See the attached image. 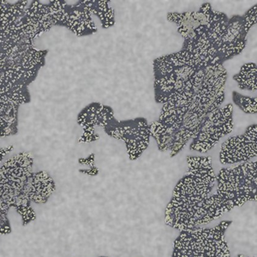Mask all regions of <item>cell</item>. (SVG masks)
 Masks as SVG:
<instances>
[{
	"instance_id": "obj_1",
	"label": "cell",
	"mask_w": 257,
	"mask_h": 257,
	"mask_svg": "<svg viewBox=\"0 0 257 257\" xmlns=\"http://www.w3.org/2000/svg\"><path fill=\"white\" fill-rule=\"evenodd\" d=\"M227 70L224 65L208 68L201 84L162 105L158 121L174 135L171 157L192 140L209 114L225 101Z\"/></svg>"
},
{
	"instance_id": "obj_2",
	"label": "cell",
	"mask_w": 257,
	"mask_h": 257,
	"mask_svg": "<svg viewBox=\"0 0 257 257\" xmlns=\"http://www.w3.org/2000/svg\"><path fill=\"white\" fill-rule=\"evenodd\" d=\"M188 170L178 180L165 211V223L178 230L202 225L208 200L216 184L209 156H187Z\"/></svg>"
},
{
	"instance_id": "obj_3",
	"label": "cell",
	"mask_w": 257,
	"mask_h": 257,
	"mask_svg": "<svg viewBox=\"0 0 257 257\" xmlns=\"http://www.w3.org/2000/svg\"><path fill=\"white\" fill-rule=\"evenodd\" d=\"M209 67L184 49L155 59L153 63L155 101L163 105L201 84Z\"/></svg>"
},
{
	"instance_id": "obj_4",
	"label": "cell",
	"mask_w": 257,
	"mask_h": 257,
	"mask_svg": "<svg viewBox=\"0 0 257 257\" xmlns=\"http://www.w3.org/2000/svg\"><path fill=\"white\" fill-rule=\"evenodd\" d=\"M256 161H250L219 171L216 191L208 198L202 225L219 219L246 202H256Z\"/></svg>"
},
{
	"instance_id": "obj_5",
	"label": "cell",
	"mask_w": 257,
	"mask_h": 257,
	"mask_svg": "<svg viewBox=\"0 0 257 257\" xmlns=\"http://www.w3.org/2000/svg\"><path fill=\"white\" fill-rule=\"evenodd\" d=\"M34 158L29 152L19 153L0 165V235L12 233L10 209L18 215L33 209L32 203L24 195L27 179L34 173Z\"/></svg>"
},
{
	"instance_id": "obj_6",
	"label": "cell",
	"mask_w": 257,
	"mask_h": 257,
	"mask_svg": "<svg viewBox=\"0 0 257 257\" xmlns=\"http://www.w3.org/2000/svg\"><path fill=\"white\" fill-rule=\"evenodd\" d=\"M47 50L28 39L15 47H0V95L30 89L46 64Z\"/></svg>"
},
{
	"instance_id": "obj_7",
	"label": "cell",
	"mask_w": 257,
	"mask_h": 257,
	"mask_svg": "<svg viewBox=\"0 0 257 257\" xmlns=\"http://www.w3.org/2000/svg\"><path fill=\"white\" fill-rule=\"evenodd\" d=\"M228 21L229 18L224 12L213 10L208 24L198 28L190 38L184 41L182 49L208 66L224 65L219 59V51Z\"/></svg>"
},
{
	"instance_id": "obj_8",
	"label": "cell",
	"mask_w": 257,
	"mask_h": 257,
	"mask_svg": "<svg viewBox=\"0 0 257 257\" xmlns=\"http://www.w3.org/2000/svg\"><path fill=\"white\" fill-rule=\"evenodd\" d=\"M234 128L233 105L231 103L209 114L196 136L190 141V149L206 154Z\"/></svg>"
},
{
	"instance_id": "obj_9",
	"label": "cell",
	"mask_w": 257,
	"mask_h": 257,
	"mask_svg": "<svg viewBox=\"0 0 257 257\" xmlns=\"http://www.w3.org/2000/svg\"><path fill=\"white\" fill-rule=\"evenodd\" d=\"M104 132L116 140L123 141L132 161L140 158L149 148L151 139L149 122L144 117L127 120H117L115 117Z\"/></svg>"
},
{
	"instance_id": "obj_10",
	"label": "cell",
	"mask_w": 257,
	"mask_h": 257,
	"mask_svg": "<svg viewBox=\"0 0 257 257\" xmlns=\"http://www.w3.org/2000/svg\"><path fill=\"white\" fill-rule=\"evenodd\" d=\"M53 16L56 26L66 28L77 37L94 35L98 31L87 0L70 5L67 1H53Z\"/></svg>"
},
{
	"instance_id": "obj_11",
	"label": "cell",
	"mask_w": 257,
	"mask_h": 257,
	"mask_svg": "<svg viewBox=\"0 0 257 257\" xmlns=\"http://www.w3.org/2000/svg\"><path fill=\"white\" fill-rule=\"evenodd\" d=\"M257 125L253 123L244 133L225 141L220 148L219 161L223 165L242 164L256 157Z\"/></svg>"
},
{
	"instance_id": "obj_12",
	"label": "cell",
	"mask_w": 257,
	"mask_h": 257,
	"mask_svg": "<svg viewBox=\"0 0 257 257\" xmlns=\"http://www.w3.org/2000/svg\"><path fill=\"white\" fill-rule=\"evenodd\" d=\"M114 118L113 110L109 105L93 102L85 106L76 119L82 128V137L78 142L80 144H89L99 140V136L95 132V128L100 127L105 130Z\"/></svg>"
},
{
	"instance_id": "obj_13",
	"label": "cell",
	"mask_w": 257,
	"mask_h": 257,
	"mask_svg": "<svg viewBox=\"0 0 257 257\" xmlns=\"http://www.w3.org/2000/svg\"><path fill=\"white\" fill-rule=\"evenodd\" d=\"M231 223V220H225L212 228L193 229L205 257H231L225 235Z\"/></svg>"
},
{
	"instance_id": "obj_14",
	"label": "cell",
	"mask_w": 257,
	"mask_h": 257,
	"mask_svg": "<svg viewBox=\"0 0 257 257\" xmlns=\"http://www.w3.org/2000/svg\"><path fill=\"white\" fill-rule=\"evenodd\" d=\"M247 35L243 28L242 16L235 15L229 18L227 26L219 47V59L223 64L242 53L247 46Z\"/></svg>"
},
{
	"instance_id": "obj_15",
	"label": "cell",
	"mask_w": 257,
	"mask_h": 257,
	"mask_svg": "<svg viewBox=\"0 0 257 257\" xmlns=\"http://www.w3.org/2000/svg\"><path fill=\"white\" fill-rule=\"evenodd\" d=\"M24 18L30 30V37L35 41V39L56 26L53 17V1H50L48 4L42 3L37 0L31 1L27 6Z\"/></svg>"
},
{
	"instance_id": "obj_16",
	"label": "cell",
	"mask_w": 257,
	"mask_h": 257,
	"mask_svg": "<svg viewBox=\"0 0 257 257\" xmlns=\"http://www.w3.org/2000/svg\"><path fill=\"white\" fill-rule=\"evenodd\" d=\"M213 12L210 3H203L196 12H169L167 18L177 25L178 34L185 41L198 28L208 24Z\"/></svg>"
},
{
	"instance_id": "obj_17",
	"label": "cell",
	"mask_w": 257,
	"mask_h": 257,
	"mask_svg": "<svg viewBox=\"0 0 257 257\" xmlns=\"http://www.w3.org/2000/svg\"><path fill=\"white\" fill-rule=\"evenodd\" d=\"M56 184L46 171L34 172L27 179L24 195L31 203L45 204L55 192Z\"/></svg>"
},
{
	"instance_id": "obj_18",
	"label": "cell",
	"mask_w": 257,
	"mask_h": 257,
	"mask_svg": "<svg viewBox=\"0 0 257 257\" xmlns=\"http://www.w3.org/2000/svg\"><path fill=\"white\" fill-rule=\"evenodd\" d=\"M172 257H205L193 229L180 231L174 242Z\"/></svg>"
},
{
	"instance_id": "obj_19",
	"label": "cell",
	"mask_w": 257,
	"mask_h": 257,
	"mask_svg": "<svg viewBox=\"0 0 257 257\" xmlns=\"http://www.w3.org/2000/svg\"><path fill=\"white\" fill-rule=\"evenodd\" d=\"M87 3L92 15L96 16L104 30H107L114 26L115 13L114 10L110 6V1L87 0Z\"/></svg>"
},
{
	"instance_id": "obj_20",
	"label": "cell",
	"mask_w": 257,
	"mask_h": 257,
	"mask_svg": "<svg viewBox=\"0 0 257 257\" xmlns=\"http://www.w3.org/2000/svg\"><path fill=\"white\" fill-rule=\"evenodd\" d=\"M237 86L242 90L256 92L257 66L255 63H247L242 65L238 73L232 76Z\"/></svg>"
},
{
	"instance_id": "obj_21",
	"label": "cell",
	"mask_w": 257,
	"mask_h": 257,
	"mask_svg": "<svg viewBox=\"0 0 257 257\" xmlns=\"http://www.w3.org/2000/svg\"><path fill=\"white\" fill-rule=\"evenodd\" d=\"M232 100L237 107L246 114H256L257 98L255 97L246 96L242 94L233 92Z\"/></svg>"
},
{
	"instance_id": "obj_22",
	"label": "cell",
	"mask_w": 257,
	"mask_h": 257,
	"mask_svg": "<svg viewBox=\"0 0 257 257\" xmlns=\"http://www.w3.org/2000/svg\"><path fill=\"white\" fill-rule=\"evenodd\" d=\"M243 28L247 34H248L249 30H251L252 27L256 24L257 22V6L254 5L252 6L250 9L242 16Z\"/></svg>"
},
{
	"instance_id": "obj_23",
	"label": "cell",
	"mask_w": 257,
	"mask_h": 257,
	"mask_svg": "<svg viewBox=\"0 0 257 257\" xmlns=\"http://www.w3.org/2000/svg\"><path fill=\"white\" fill-rule=\"evenodd\" d=\"M78 162L82 166H87V167H89L90 168L96 167L94 166V154H91L87 158L79 159Z\"/></svg>"
},
{
	"instance_id": "obj_24",
	"label": "cell",
	"mask_w": 257,
	"mask_h": 257,
	"mask_svg": "<svg viewBox=\"0 0 257 257\" xmlns=\"http://www.w3.org/2000/svg\"><path fill=\"white\" fill-rule=\"evenodd\" d=\"M14 149L13 146L4 147V148H0V164L2 163L4 159L6 158V155L12 152V150Z\"/></svg>"
},
{
	"instance_id": "obj_25",
	"label": "cell",
	"mask_w": 257,
	"mask_h": 257,
	"mask_svg": "<svg viewBox=\"0 0 257 257\" xmlns=\"http://www.w3.org/2000/svg\"><path fill=\"white\" fill-rule=\"evenodd\" d=\"M80 173H84L86 175L96 176L99 173V170L97 167L89 168V169L80 170Z\"/></svg>"
},
{
	"instance_id": "obj_26",
	"label": "cell",
	"mask_w": 257,
	"mask_h": 257,
	"mask_svg": "<svg viewBox=\"0 0 257 257\" xmlns=\"http://www.w3.org/2000/svg\"><path fill=\"white\" fill-rule=\"evenodd\" d=\"M237 257H247V256H245V255H242V254H240V255H238V256Z\"/></svg>"
},
{
	"instance_id": "obj_27",
	"label": "cell",
	"mask_w": 257,
	"mask_h": 257,
	"mask_svg": "<svg viewBox=\"0 0 257 257\" xmlns=\"http://www.w3.org/2000/svg\"><path fill=\"white\" fill-rule=\"evenodd\" d=\"M99 257H107V256H99Z\"/></svg>"
}]
</instances>
